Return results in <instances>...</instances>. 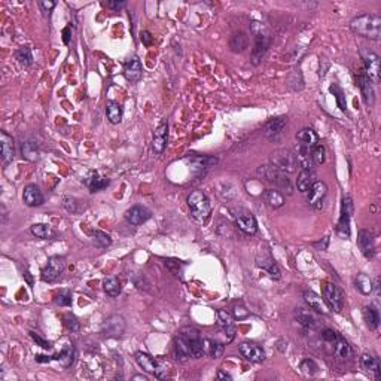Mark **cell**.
<instances>
[{
  "instance_id": "6da1fadb",
  "label": "cell",
  "mask_w": 381,
  "mask_h": 381,
  "mask_svg": "<svg viewBox=\"0 0 381 381\" xmlns=\"http://www.w3.org/2000/svg\"><path fill=\"white\" fill-rule=\"evenodd\" d=\"M350 29L354 34L371 41H380L381 16L378 14H364L353 18Z\"/></svg>"
},
{
  "instance_id": "7a4b0ae2",
  "label": "cell",
  "mask_w": 381,
  "mask_h": 381,
  "mask_svg": "<svg viewBox=\"0 0 381 381\" xmlns=\"http://www.w3.org/2000/svg\"><path fill=\"white\" fill-rule=\"evenodd\" d=\"M188 207H189L190 216L197 223H205L210 218L212 205L207 198V195L201 190H194L188 195Z\"/></svg>"
},
{
  "instance_id": "3957f363",
  "label": "cell",
  "mask_w": 381,
  "mask_h": 381,
  "mask_svg": "<svg viewBox=\"0 0 381 381\" xmlns=\"http://www.w3.org/2000/svg\"><path fill=\"white\" fill-rule=\"evenodd\" d=\"M258 175L262 177V179H265L266 182L274 183L281 192H284L288 195H292L293 185L292 182H291V179L286 176V173H283V172H280L277 168H274L271 164L261 165L258 168Z\"/></svg>"
},
{
  "instance_id": "277c9868",
  "label": "cell",
  "mask_w": 381,
  "mask_h": 381,
  "mask_svg": "<svg viewBox=\"0 0 381 381\" xmlns=\"http://www.w3.org/2000/svg\"><path fill=\"white\" fill-rule=\"evenodd\" d=\"M270 164L283 173H293L296 172V167H298L296 154H293L289 149L274 150L270 157Z\"/></svg>"
},
{
  "instance_id": "5b68a950",
  "label": "cell",
  "mask_w": 381,
  "mask_h": 381,
  "mask_svg": "<svg viewBox=\"0 0 381 381\" xmlns=\"http://www.w3.org/2000/svg\"><path fill=\"white\" fill-rule=\"evenodd\" d=\"M253 33H255V46L252 49V63L255 66H258L265 55V52L268 51L273 39H271L270 33L264 30V26H261V31L253 30Z\"/></svg>"
},
{
  "instance_id": "8992f818",
  "label": "cell",
  "mask_w": 381,
  "mask_h": 381,
  "mask_svg": "<svg viewBox=\"0 0 381 381\" xmlns=\"http://www.w3.org/2000/svg\"><path fill=\"white\" fill-rule=\"evenodd\" d=\"M322 295L326 306L331 310H334L337 313H339L342 310V307H344V295L341 292V289L338 286H335L334 283H328V281L323 283Z\"/></svg>"
},
{
  "instance_id": "52a82bcc",
  "label": "cell",
  "mask_w": 381,
  "mask_h": 381,
  "mask_svg": "<svg viewBox=\"0 0 381 381\" xmlns=\"http://www.w3.org/2000/svg\"><path fill=\"white\" fill-rule=\"evenodd\" d=\"M352 198L350 197H344L342 198V204H341V216H339L337 226V234L341 238H349L350 237V219H352Z\"/></svg>"
},
{
  "instance_id": "ba28073f",
  "label": "cell",
  "mask_w": 381,
  "mask_h": 381,
  "mask_svg": "<svg viewBox=\"0 0 381 381\" xmlns=\"http://www.w3.org/2000/svg\"><path fill=\"white\" fill-rule=\"evenodd\" d=\"M64 266H66V262H64V258L61 256H52L48 259V264L42 270L41 273V277L44 281L46 283H54L60 279V276L63 274L64 271Z\"/></svg>"
},
{
  "instance_id": "9c48e42d",
  "label": "cell",
  "mask_w": 381,
  "mask_h": 381,
  "mask_svg": "<svg viewBox=\"0 0 381 381\" xmlns=\"http://www.w3.org/2000/svg\"><path fill=\"white\" fill-rule=\"evenodd\" d=\"M234 219L238 230L243 231L244 234L255 235L258 233V222L255 219V216L247 210H243V208L235 210Z\"/></svg>"
},
{
  "instance_id": "30bf717a",
  "label": "cell",
  "mask_w": 381,
  "mask_h": 381,
  "mask_svg": "<svg viewBox=\"0 0 381 381\" xmlns=\"http://www.w3.org/2000/svg\"><path fill=\"white\" fill-rule=\"evenodd\" d=\"M125 328H127V325H125L124 317L119 314H113L104 320V323L102 325V332L103 335L107 338H119L124 335Z\"/></svg>"
},
{
  "instance_id": "8fae6325",
  "label": "cell",
  "mask_w": 381,
  "mask_h": 381,
  "mask_svg": "<svg viewBox=\"0 0 381 381\" xmlns=\"http://www.w3.org/2000/svg\"><path fill=\"white\" fill-rule=\"evenodd\" d=\"M256 265L261 266V268H264V270H266V273H268L273 279L279 280L280 277H281L279 265L276 264V261H274V258L271 256L270 250L265 249V247L264 249L261 247V250H259V253H258V256H256Z\"/></svg>"
},
{
  "instance_id": "7c38bea8",
  "label": "cell",
  "mask_w": 381,
  "mask_h": 381,
  "mask_svg": "<svg viewBox=\"0 0 381 381\" xmlns=\"http://www.w3.org/2000/svg\"><path fill=\"white\" fill-rule=\"evenodd\" d=\"M180 334L188 339L190 349V356L198 359L204 354V349H203V339L200 337V332L194 328H183L180 331Z\"/></svg>"
},
{
  "instance_id": "4fadbf2b",
  "label": "cell",
  "mask_w": 381,
  "mask_h": 381,
  "mask_svg": "<svg viewBox=\"0 0 381 381\" xmlns=\"http://www.w3.org/2000/svg\"><path fill=\"white\" fill-rule=\"evenodd\" d=\"M326 195H328L326 183L320 182V180H316L314 185L311 186V189L308 190V204L316 210H320V208H323Z\"/></svg>"
},
{
  "instance_id": "5bb4252c",
  "label": "cell",
  "mask_w": 381,
  "mask_h": 381,
  "mask_svg": "<svg viewBox=\"0 0 381 381\" xmlns=\"http://www.w3.org/2000/svg\"><path fill=\"white\" fill-rule=\"evenodd\" d=\"M354 79H356V85L359 87L360 92H362V97H364L365 104L367 106H372L374 102H375V96H374V87H372L371 79L368 78L367 73L364 70H360L359 73H356Z\"/></svg>"
},
{
  "instance_id": "9a60e30c",
  "label": "cell",
  "mask_w": 381,
  "mask_h": 381,
  "mask_svg": "<svg viewBox=\"0 0 381 381\" xmlns=\"http://www.w3.org/2000/svg\"><path fill=\"white\" fill-rule=\"evenodd\" d=\"M364 64H365V73L371 79V82L378 84L380 82V57L375 52L364 54Z\"/></svg>"
},
{
  "instance_id": "2e32d148",
  "label": "cell",
  "mask_w": 381,
  "mask_h": 381,
  "mask_svg": "<svg viewBox=\"0 0 381 381\" xmlns=\"http://www.w3.org/2000/svg\"><path fill=\"white\" fill-rule=\"evenodd\" d=\"M150 216H152L150 210L146 208L145 205H132L131 208L125 212V219L130 225H134V226L143 225L145 222L150 219Z\"/></svg>"
},
{
  "instance_id": "e0dca14e",
  "label": "cell",
  "mask_w": 381,
  "mask_h": 381,
  "mask_svg": "<svg viewBox=\"0 0 381 381\" xmlns=\"http://www.w3.org/2000/svg\"><path fill=\"white\" fill-rule=\"evenodd\" d=\"M240 353L243 354L244 359H247L250 362H255V364H259V362H264L265 360V352L264 349L255 342H241L240 344Z\"/></svg>"
},
{
  "instance_id": "ac0fdd59",
  "label": "cell",
  "mask_w": 381,
  "mask_h": 381,
  "mask_svg": "<svg viewBox=\"0 0 381 381\" xmlns=\"http://www.w3.org/2000/svg\"><path fill=\"white\" fill-rule=\"evenodd\" d=\"M357 246L360 252L364 253L365 258H374L375 255V240H374V235L372 233H369L367 230H362L359 231L357 234Z\"/></svg>"
},
{
  "instance_id": "d6986e66",
  "label": "cell",
  "mask_w": 381,
  "mask_h": 381,
  "mask_svg": "<svg viewBox=\"0 0 381 381\" xmlns=\"http://www.w3.org/2000/svg\"><path fill=\"white\" fill-rule=\"evenodd\" d=\"M0 147H2V162L3 165H9L15 157L14 139L6 131L0 132Z\"/></svg>"
},
{
  "instance_id": "ffe728a7",
  "label": "cell",
  "mask_w": 381,
  "mask_h": 381,
  "mask_svg": "<svg viewBox=\"0 0 381 381\" xmlns=\"http://www.w3.org/2000/svg\"><path fill=\"white\" fill-rule=\"evenodd\" d=\"M293 314H295L296 322L299 323L301 326H304L306 329H314L319 325V319H317V316L314 314V311L311 308L310 310L304 307L295 308Z\"/></svg>"
},
{
  "instance_id": "44dd1931",
  "label": "cell",
  "mask_w": 381,
  "mask_h": 381,
  "mask_svg": "<svg viewBox=\"0 0 381 381\" xmlns=\"http://www.w3.org/2000/svg\"><path fill=\"white\" fill-rule=\"evenodd\" d=\"M167 140H168V124H167V121H161L154 132V142H152L154 150L157 154H162L167 146Z\"/></svg>"
},
{
  "instance_id": "7402d4cb",
  "label": "cell",
  "mask_w": 381,
  "mask_h": 381,
  "mask_svg": "<svg viewBox=\"0 0 381 381\" xmlns=\"http://www.w3.org/2000/svg\"><path fill=\"white\" fill-rule=\"evenodd\" d=\"M302 296H304L306 304H307L308 307L311 308L313 311L320 313V314H328V313H329V307L326 306L325 299L320 298L317 293H314L313 291H304Z\"/></svg>"
},
{
  "instance_id": "603a6c76",
  "label": "cell",
  "mask_w": 381,
  "mask_h": 381,
  "mask_svg": "<svg viewBox=\"0 0 381 381\" xmlns=\"http://www.w3.org/2000/svg\"><path fill=\"white\" fill-rule=\"evenodd\" d=\"M23 201L24 204L29 207H37V205L44 204V195L42 190L39 189V186L36 185H27L23 192Z\"/></svg>"
},
{
  "instance_id": "cb8c5ba5",
  "label": "cell",
  "mask_w": 381,
  "mask_h": 381,
  "mask_svg": "<svg viewBox=\"0 0 381 381\" xmlns=\"http://www.w3.org/2000/svg\"><path fill=\"white\" fill-rule=\"evenodd\" d=\"M286 124H288V118H274V119H271V121H268L265 124L264 134L270 140H274V139H277V136L281 134L283 128L286 127Z\"/></svg>"
},
{
  "instance_id": "d4e9b609",
  "label": "cell",
  "mask_w": 381,
  "mask_h": 381,
  "mask_svg": "<svg viewBox=\"0 0 381 381\" xmlns=\"http://www.w3.org/2000/svg\"><path fill=\"white\" fill-rule=\"evenodd\" d=\"M124 74L127 78V81L130 82H137L140 81L142 74H143V69H142V63L137 59H131L127 61L125 67H124Z\"/></svg>"
},
{
  "instance_id": "484cf974",
  "label": "cell",
  "mask_w": 381,
  "mask_h": 381,
  "mask_svg": "<svg viewBox=\"0 0 381 381\" xmlns=\"http://www.w3.org/2000/svg\"><path fill=\"white\" fill-rule=\"evenodd\" d=\"M360 365L362 368L367 371V372H371V374H374V377L377 378V380H380L381 378V368H380V360L377 359V357H374V356H371V354H362V357H360Z\"/></svg>"
},
{
  "instance_id": "4316f807",
  "label": "cell",
  "mask_w": 381,
  "mask_h": 381,
  "mask_svg": "<svg viewBox=\"0 0 381 381\" xmlns=\"http://www.w3.org/2000/svg\"><path fill=\"white\" fill-rule=\"evenodd\" d=\"M175 356L179 360H186L190 357V349L188 339L183 337L180 332L175 338Z\"/></svg>"
},
{
  "instance_id": "83f0119b",
  "label": "cell",
  "mask_w": 381,
  "mask_h": 381,
  "mask_svg": "<svg viewBox=\"0 0 381 381\" xmlns=\"http://www.w3.org/2000/svg\"><path fill=\"white\" fill-rule=\"evenodd\" d=\"M332 349H334L335 356H337L338 359H341V360H347V359L352 357L353 354L352 346H350L344 338L341 337V335H338L337 337L335 342L332 344Z\"/></svg>"
},
{
  "instance_id": "f1b7e54d",
  "label": "cell",
  "mask_w": 381,
  "mask_h": 381,
  "mask_svg": "<svg viewBox=\"0 0 381 381\" xmlns=\"http://www.w3.org/2000/svg\"><path fill=\"white\" fill-rule=\"evenodd\" d=\"M203 349H204V354L213 359H218L223 354V342H220L218 339L205 338L203 339Z\"/></svg>"
},
{
  "instance_id": "f546056e",
  "label": "cell",
  "mask_w": 381,
  "mask_h": 381,
  "mask_svg": "<svg viewBox=\"0 0 381 381\" xmlns=\"http://www.w3.org/2000/svg\"><path fill=\"white\" fill-rule=\"evenodd\" d=\"M316 182V175L313 173V170H302L299 173V176L296 179V186L299 192H308L311 189V186Z\"/></svg>"
},
{
  "instance_id": "4dcf8cb0",
  "label": "cell",
  "mask_w": 381,
  "mask_h": 381,
  "mask_svg": "<svg viewBox=\"0 0 381 381\" xmlns=\"http://www.w3.org/2000/svg\"><path fill=\"white\" fill-rule=\"evenodd\" d=\"M136 362L139 364V367L143 368L149 374H155V371L158 368V362L152 356H149L147 353L143 352L136 353Z\"/></svg>"
},
{
  "instance_id": "1f68e13d",
  "label": "cell",
  "mask_w": 381,
  "mask_h": 381,
  "mask_svg": "<svg viewBox=\"0 0 381 381\" xmlns=\"http://www.w3.org/2000/svg\"><path fill=\"white\" fill-rule=\"evenodd\" d=\"M296 160H298V165L302 167V170H313L314 167V162H313V157H311V149L304 145H299L298 147V155H296Z\"/></svg>"
},
{
  "instance_id": "d6a6232c",
  "label": "cell",
  "mask_w": 381,
  "mask_h": 381,
  "mask_svg": "<svg viewBox=\"0 0 381 381\" xmlns=\"http://www.w3.org/2000/svg\"><path fill=\"white\" fill-rule=\"evenodd\" d=\"M109 183H110L109 179L99 176L97 173H91V175L85 179V185L88 186V189L91 190V192H99V190L104 189V188L109 186Z\"/></svg>"
},
{
  "instance_id": "836d02e7",
  "label": "cell",
  "mask_w": 381,
  "mask_h": 381,
  "mask_svg": "<svg viewBox=\"0 0 381 381\" xmlns=\"http://www.w3.org/2000/svg\"><path fill=\"white\" fill-rule=\"evenodd\" d=\"M296 139H298L299 145H304V146L310 147V149H313L316 145H319V137H317V134L313 131L311 128L301 130V131L296 134Z\"/></svg>"
},
{
  "instance_id": "e575fe53",
  "label": "cell",
  "mask_w": 381,
  "mask_h": 381,
  "mask_svg": "<svg viewBox=\"0 0 381 381\" xmlns=\"http://www.w3.org/2000/svg\"><path fill=\"white\" fill-rule=\"evenodd\" d=\"M74 357H76V350H74L73 346H70V344L64 346V347L61 349V352L55 356V359H57L64 368L72 367L74 362Z\"/></svg>"
},
{
  "instance_id": "d590c367",
  "label": "cell",
  "mask_w": 381,
  "mask_h": 381,
  "mask_svg": "<svg viewBox=\"0 0 381 381\" xmlns=\"http://www.w3.org/2000/svg\"><path fill=\"white\" fill-rule=\"evenodd\" d=\"M106 115L112 124H119L122 121V106L118 102L109 100L106 103Z\"/></svg>"
},
{
  "instance_id": "8d00e7d4",
  "label": "cell",
  "mask_w": 381,
  "mask_h": 381,
  "mask_svg": "<svg viewBox=\"0 0 381 381\" xmlns=\"http://www.w3.org/2000/svg\"><path fill=\"white\" fill-rule=\"evenodd\" d=\"M364 319L367 322L368 328L375 331L380 325V314H378V310L374 307V306H367L364 307Z\"/></svg>"
},
{
  "instance_id": "74e56055",
  "label": "cell",
  "mask_w": 381,
  "mask_h": 381,
  "mask_svg": "<svg viewBox=\"0 0 381 381\" xmlns=\"http://www.w3.org/2000/svg\"><path fill=\"white\" fill-rule=\"evenodd\" d=\"M247 44H249V39H247L246 33L238 31V33H234V34L231 36L230 48H231L233 52H243V51L247 48Z\"/></svg>"
},
{
  "instance_id": "f35d334b",
  "label": "cell",
  "mask_w": 381,
  "mask_h": 381,
  "mask_svg": "<svg viewBox=\"0 0 381 381\" xmlns=\"http://www.w3.org/2000/svg\"><path fill=\"white\" fill-rule=\"evenodd\" d=\"M265 203L273 207V208H280L281 205L284 204V195L276 189H266L264 192Z\"/></svg>"
},
{
  "instance_id": "ab89813d",
  "label": "cell",
  "mask_w": 381,
  "mask_h": 381,
  "mask_svg": "<svg viewBox=\"0 0 381 381\" xmlns=\"http://www.w3.org/2000/svg\"><path fill=\"white\" fill-rule=\"evenodd\" d=\"M30 231H31V234L34 235V237L42 238V240H49V238H52L55 235L54 230L49 225H45V223H36V225H33L30 228Z\"/></svg>"
},
{
  "instance_id": "60d3db41",
  "label": "cell",
  "mask_w": 381,
  "mask_h": 381,
  "mask_svg": "<svg viewBox=\"0 0 381 381\" xmlns=\"http://www.w3.org/2000/svg\"><path fill=\"white\" fill-rule=\"evenodd\" d=\"M21 154L29 161H37L39 160V149L34 142H24L21 145Z\"/></svg>"
},
{
  "instance_id": "b9f144b4",
  "label": "cell",
  "mask_w": 381,
  "mask_h": 381,
  "mask_svg": "<svg viewBox=\"0 0 381 381\" xmlns=\"http://www.w3.org/2000/svg\"><path fill=\"white\" fill-rule=\"evenodd\" d=\"M103 289L109 296L115 298L121 293V283L117 277H106L103 280Z\"/></svg>"
},
{
  "instance_id": "7bdbcfd3",
  "label": "cell",
  "mask_w": 381,
  "mask_h": 381,
  "mask_svg": "<svg viewBox=\"0 0 381 381\" xmlns=\"http://www.w3.org/2000/svg\"><path fill=\"white\" fill-rule=\"evenodd\" d=\"M356 288H357V291L360 293L369 295V293L372 292V289H374L372 280L369 279V276H367V274H359L356 277Z\"/></svg>"
},
{
  "instance_id": "ee69618b",
  "label": "cell",
  "mask_w": 381,
  "mask_h": 381,
  "mask_svg": "<svg viewBox=\"0 0 381 381\" xmlns=\"http://www.w3.org/2000/svg\"><path fill=\"white\" fill-rule=\"evenodd\" d=\"M15 59L18 60V63L24 67H29L33 64V55H31V49L27 46H21L16 52H15Z\"/></svg>"
},
{
  "instance_id": "f6af8a7d",
  "label": "cell",
  "mask_w": 381,
  "mask_h": 381,
  "mask_svg": "<svg viewBox=\"0 0 381 381\" xmlns=\"http://www.w3.org/2000/svg\"><path fill=\"white\" fill-rule=\"evenodd\" d=\"M54 302L57 306H60V307H69V306H72V292L69 289L60 291L55 295V298H54Z\"/></svg>"
},
{
  "instance_id": "bcb514c9",
  "label": "cell",
  "mask_w": 381,
  "mask_h": 381,
  "mask_svg": "<svg viewBox=\"0 0 381 381\" xmlns=\"http://www.w3.org/2000/svg\"><path fill=\"white\" fill-rule=\"evenodd\" d=\"M299 369H301V372H302L304 375H310V377H313V375H316V374H317V371H319V365H317L314 360H311V359H306V360H302V362H301Z\"/></svg>"
},
{
  "instance_id": "7dc6e473",
  "label": "cell",
  "mask_w": 381,
  "mask_h": 381,
  "mask_svg": "<svg viewBox=\"0 0 381 381\" xmlns=\"http://www.w3.org/2000/svg\"><path fill=\"white\" fill-rule=\"evenodd\" d=\"M94 243L100 249H106V247H109L112 244V238L106 233H103V231H96L94 233Z\"/></svg>"
},
{
  "instance_id": "c3c4849f",
  "label": "cell",
  "mask_w": 381,
  "mask_h": 381,
  "mask_svg": "<svg viewBox=\"0 0 381 381\" xmlns=\"http://www.w3.org/2000/svg\"><path fill=\"white\" fill-rule=\"evenodd\" d=\"M192 164L195 168H207L213 164H216L218 160L216 158H212V157H197V158H192Z\"/></svg>"
},
{
  "instance_id": "681fc988",
  "label": "cell",
  "mask_w": 381,
  "mask_h": 381,
  "mask_svg": "<svg viewBox=\"0 0 381 381\" xmlns=\"http://www.w3.org/2000/svg\"><path fill=\"white\" fill-rule=\"evenodd\" d=\"M63 207L70 212V213H79L81 210V204H79V200H76L73 197H66L63 200Z\"/></svg>"
},
{
  "instance_id": "f907efd6",
  "label": "cell",
  "mask_w": 381,
  "mask_h": 381,
  "mask_svg": "<svg viewBox=\"0 0 381 381\" xmlns=\"http://www.w3.org/2000/svg\"><path fill=\"white\" fill-rule=\"evenodd\" d=\"M311 157H313L314 165H322L325 162V147L322 145H316L311 149Z\"/></svg>"
},
{
  "instance_id": "816d5d0a",
  "label": "cell",
  "mask_w": 381,
  "mask_h": 381,
  "mask_svg": "<svg viewBox=\"0 0 381 381\" xmlns=\"http://www.w3.org/2000/svg\"><path fill=\"white\" fill-rule=\"evenodd\" d=\"M331 92L335 96V99H337V103H338V107L341 109V110H346L347 109V106H346V97H344V92H342V89L339 88L338 85H332L331 87Z\"/></svg>"
},
{
  "instance_id": "f5cc1de1",
  "label": "cell",
  "mask_w": 381,
  "mask_h": 381,
  "mask_svg": "<svg viewBox=\"0 0 381 381\" xmlns=\"http://www.w3.org/2000/svg\"><path fill=\"white\" fill-rule=\"evenodd\" d=\"M64 325H66V328L70 332H78L79 331V322H78V319L74 316H72V314H66L64 316Z\"/></svg>"
},
{
  "instance_id": "db71d44e",
  "label": "cell",
  "mask_w": 381,
  "mask_h": 381,
  "mask_svg": "<svg viewBox=\"0 0 381 381\" xmlns=\"http://www.w3.org/2000/svg\"><path fill=\"white\" fill-rule=\"evenodd\" d=\"M218 319H219V323L222 326L233 325V316L226 310H218Z\"/></svg>"
},
{
  "instance_id": "11a10c76",
  "label": "cell",
  "mask_w": 381,
  "mask_h": 381,
  "mask_svg": "<svg viewBox=\"0 0 381 381\" xmlns=\"http://www.w3.org/2000/svg\"><path fill=\"white\" fill-rule=\"evenodd\" d=\"M338 334L335 331H332V329H325L322 332V339L325 342H328V344H334L335 342V339H337Z\"/></svg>"
},
{
  "instance_id": "9f6ffc18",
  "label": "cell",
  "mask_w": 381,
  "mask_h": 381,
  "mask_svg": "<svg viewBox=\"0 0 381 381\" xmlns=\"http://www.w3.org/2000/svg\"><path fill=\"white\" fill-rule=\"evenodd\" d=\"M30 337L33 338V339H34V341H36L41 347H44V349H51V342H49V341H46V339H44L42 337H39L36 332L30 331Z\"/></svg>"
},
{
  "instance_id": "6f0895ef",
  "label": "cell",
  "mask_w": 381,
  "mask_h": 381,
  "mask_svg": "<svg viewBox=\"0 0 381 381\" xmlns=\"http://www.w3.org/2000/svg\"><path fill=\"white\" fill-rule=\"evenodd\" d=\"M55 2H49V0H42V2H39V6H41V9L44 11L45 15H48L54 8H55Z\"/></svg>"
},
{
  "instance_id": "680465c9",
  "label": "cell",
  "mask_w": 381,
  "mask_h": 381,
  "mask_svg": "<svg viewBox=\"0 0 381 381\" xmlns=\"http://www.w3.org/2000/svg\"><path fill=\"white\" fill-rule=\"evenodd\" d=\"M249 316V311L246 310L244 307H241V306H237L234 308V317L235 319H238V320H241V319H244V317H247Z\"/></svg>"
},
{
  "instance_id": "91938a15",
  "label": "cell",
  "mask_w": 381,
  "mask_h": 381,
  "mask_svg": "<svg viewBox=\"0 0 381 381\" xmlns=\"http://www.w3.org/2000/svg\"><path fill=\"white\" fill-rule=\"evenodd\" d=\"M124 6H127V2H107V8L115 9V11H119Z\"/></svg>"
},
{
  "instance_id": "94428289",
  "label": "cell",
  "mask_w": 381,
  "mask_h": 381,
  "mask_svg": "<svg viewBox=\"0 0 381 381\" xmlns=\"http://www.w3.org/2000/svg\"><path fill=\"white\" fill-rule=\"evenodd\" d=\"M70 33H72V29H70V26H67L66 29L63 30V42L67 45L70 42Z\"/></svg>"
},
{
  "instance_id": "6125c7cd",
  "label": "cell",
  "mask_w": 381,
  "mask_h": 381,
  "mask_svg": "<svg viewBox=\"0 0 381 381\" xmlns=\"http://www.w3.org/2000/svg\"><path fill=\"white\" fill-rule=\"evenodd\" d=\"M150 41H152L150 39V33L149 31H143L142 33V42L145 45H150Z\"/></svg>"
},
{
  "instance_id": "be15d7a7",
  "label": "cell",
  "mask_w": 381,
  "mask_h": 381,
  "mask_svg": "<svg viewBox=\"0 0 381 381\" xmlns=\"http://www.w3.org/2000/svg\"><path fill=\"white\" fill-rule=\"evenodd\" d=\"M219 380H233V377L230 375V374H225V372H222V371H219L218 372V375H216Z\"/></svg>"
},
{
  "instance_id": "e7e4bbea",
  "label": "cell",
  "mask_w": 381,
  "mask_h": 381,
  "mask_svg": "<svg viewBox=\"0 0 381 381\" xmlns=\"http://www.w3.org/2000/svg\"><path fill=\"white\" fill-rule=\"evenodd\" d=\"M36 360H37V362H41V364H45V362H49V360H51V357H48V356H42V354H37V356H36Z\"/></svg>"
},
{
  "instance_id": "03108f58",
  "label": "cell",
  "mask_w": 381,
  "mask_h": 381,
  "mask_svg": "<svg viewBox=\"0 0 381 381\" xmlns=\"http://www.w3.org/2000/svg\"><path fill=\"white\" fill-rule=\"evenodd\" d=\"M24 277L27 279V281H29V284H30V286H31V284H33V280H31V276H30L29 271H26V274H24Z\"/></svg>"
},
{
  "instance_id": "003e7915",
  "label": "cell",
  "mask_w": 381,
  "mask_h": 381,
  "mask_svg": "<svg viewBox=\"0 0 381 381\" xmlns=\"http://www.w3.org/2000/svg\"><path fill=\"white\" fill-rule=\"evenodd\" d=\"M132 380H143V381H146V377H145V375H134V377H132Z\"/></svg>"
}]
</instances>
